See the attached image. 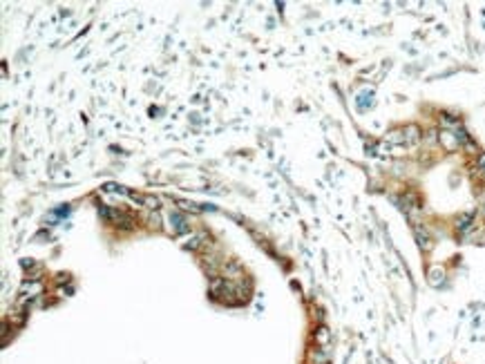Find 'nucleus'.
I'll use <instances>...</instances> for the list:
<instances>
[{
	"label": "nucleus",
	"instance_id": "4",
	"mask_svg": "<svg viewBox=\"0 0 485 364\" xmlns=\"http://www.w3.org/2000/svg\"><path fill=\"white\" fill-rule=\"evenodd\" d=\"M476 165L485 172V152H479V157H476Z\"/></svg>",
	"mask_w": 485,
	"mask_h": 364
},
{
	"label": "nucleus",
	"instance_id": "2",
	"mask_svg": "<svg viewBox=\"0 0 485 364\" xmlns=\"http://www.w3.org/2000/svg\"><path fill=\"white\" fill-rule=\"evenodd\" d=\"M329 342H331V331H329L327 326H320L316 331V344L317 346H322V348H327Z\"/></svg>",
	"mask_w": 485,
	"mask_h": 364
},
{
	"label": "nucleus",
	"instance_id": "1",
	"mask_svg": "<svg viewBox=\"0 0 485 364\" xmlns=\"http://www.w3.org/2000/svg\"><path fill=\"white\" fill-rule=\"evenodd\" d=\"M306 358H309V364H329V351L317 346V348H311Z\"/></svg>",
	"mask_w": 485,
	"mask_h": 364
},
{
	"label": "nucleus",
	"instance_id": "3",
	"mask_svg": "<svg viewBox=\"0 0 485 364\" xmlns=\"http://www.w3.org/2000/svg\"><path fill=\"white\" fill-rule=\"evenodd\" d=\"M469 222H472V215L459 217V219H456V228H459V230H467V228H469Z\"/></svg>",
	"mask_w": 485,
	"mask_h": 364
},
{
	"label": "nucleus",
	"instance_id": "5",
	"mask_svg": "<svg viewBox=\"0 0 485 364\" xmlns=\"http://www.w3.org/2000/svg\"><path fill=\"white\" fill-rule=\"evenodd\" d=\"M481 215H483V219H485V206H483V210H481Z\"/></svg>",
	"mask_w": 485,
	"mask_h": 364
}]
</instances>
